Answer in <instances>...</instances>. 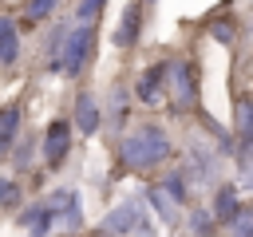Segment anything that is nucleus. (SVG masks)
I'll return each instance as SVG.
<instances>
[{
	"label": "nucleus",
	"instance_id": "nucleus-1",
	"mask_svg": "<svg viewBox=\"0 0 253 237\" xmlns=\"http://www.w3.org/2000/svg\"><path fill=\"white\" fill-rule=\"evenodd\" d=\"M170 154H174V142L158 122H142L130 134H123V142H119V158L126 170H154Z\"/></svg>",
	"mask_w": 253,
	"mask_h": 237
},
{
	"label": "nucleus",
	"instance_id": "nucleus-2",
	"mask_svg": "<svg viewBox=\"0 0 253 237\" xmlns=\"http://www.w3.org/2000/svg\"><path fill=\"white\" fill-rule=\"evenodd\" d=\"M91 43H95V32H91L87 24L71 28V32H67V40H63L59 59H55L51 67H55V71H63V75H79V71H83V63H87V55H91Z\"/></svg>",
	"mask_w": 253,
	"mask_h": 237
},
{
	"label": "nucleus",
	"instance_id": "nucleus-3",
	"mask_svg": "<svg viewBox=\"0 0 253 237\" xmlns=\"http://www.w3.org/2000/svg\"><path fill=\"white\" fill-rule=\"evenodd\" d=\"M174 111H190L198 103V79H194V67L186 59H174L170 63V87H166Z\"/></svg>",
	"mask_w": 253,
	"mask_h": 237
},
{
	"label": "nucleus",
	"instance_id": "nucleus-4",
	"mask_svg": "<svg viewBox=\"0 0 253 237\" xmlns=\"http://www.w3.org/2000/svg\"><path fill=\"white\" fill-rule=\"evenodd\" d=\"M103 233H150V221L142 217V205H138V198H130V201H123L119 209H111L107 213V221H103Z\"/></svg>",
	"mask_w": 253,
	"mask_h": 237
},
{
	"label": "nucleus",
	"instance_id": "nucleus-5",
	"mask_svg": "<svg viewBox=\"0 0 253 237\" xmlns=\"http://www.w3.org/2000/svg\"><path fill=\"white\" fill-rule=\"evenodd\" d=\"M67 150H71V122H67V118H55V122L47 126V134H43V158H47V166H51V170L63 166Z\"/></svg>",
	"mask_w": 253,
	"mask_h": 237
},
{
	"label": "nucleus",
	"instance_id": "nucleus-6",
	"mask_svg": "<svg viewBox=\"0 0 253 237\" xmlns=\"http://www.w3.org/2000/svg\"><path fill=\"white\" fill-rule=\"evenodd\" d=\"M166 87H170V63H154V67H146V71L138 75L134 95H138L142 103H158V99L166 95Z\"/></svg>",
	"mask_w": 253,
	"mask_h": 237
},
{
	"label": "nucleus",
	"instance_id": "nucleus-7",
	"mask_svg": "<svg viewBox=\"0 0 253 237\" xmlns=\"http://www.w3.org/2000/svg\"><path fill=\"white\" fill-rule=\"evenodd\" d=\"M47 205H51V213H55L67 229H79V225H83V213H79V198H75V190H55V194L47 198Z\"/></svg>",
	"mask_w": 253,
	"mask_h": 237
},
{
	"label": "nucleus",
	"instance_id": "nucleus-8",
	"mask_svg": "<svg viewBox=\"0 0 253 237\" xmlns=\"http://www.w3.org/2000/svg\"><path fill=\"white\" fill-rule=\"evenodd\" d=\"M55 221H59V217L51 213V205H47V201H36L32 209H24V213H20V225L28 229V237H47Z\"/></svg>",
	"mask_w": 253,
	"mask_h": 237
},
{
	"label": "nucleus",
	"instance_id": "nucleus-9",
	"mask_svg": "<svg viewBox=\"0 0 253 237\" xmlns=\"http://www.w3.org/2000/svg\"><path fill=\"white\" fill-rule=\"evenodd\" d=\"M138 32H142V8H138V4H126L123 20H119V28H115V43H119V47H134V43H138Z\"/></svg>",
	"mask_w": 253,
	"mask_h": 237
},
{
	"label": "nucleus",
	"instance_id": "nucleus-10",
	"mask_svg": "<svg viewBox=\"0 0 253 237\" xmlns=\"http://www.w3.org/2000/svg\"><path fill=\"white\" fill-rule=\"evenodd\" d=\"M146 201L154 205V213L162 217V225H178V201L170 198V190L158 182V186H150L146 190Z\"/></svg>",
	"mask_w": 253,
	"mask_h": 237
},
{
	"label": "nucleus",
	"instance_id": "nucleus-11",
	"mask_svg": "<svg viewBox=\"0 0 253 237\" xmlns=\"http://www.w3.org/2000/svg\"><path fill=\"white\" fill-rule=\"evenodd\" d=\"M99 122H103V115H99L95 95H79V99H75V126H79L83 134H95Z\"/></svg>",
	"mask_w": 253,
	"mask_h": 237
},
{
	"label": "nucleus",
	"instance_id": "nucleus-12",
	"mask_svg": "<svg viewBox=\"0 0 253 237\" xmlns=\"http://www.w3.org/2000/svg\"><path fill=\"white\" fill-rule=\"evenodd\" d=\"M16 55H20L16 20H12V16H4V20H0V63H4V67H12V63H16Z\"/></svg>",
	"mask_w": 253,
	"mask_h": 237
},
{
	"label": "nucleus",
	"instance_id": "nucleus-13",
	"mask_svg": "<svg viewBox=\"0 0 253 237\" xmlns=\"http://www.w3.org/2000/svg\"><path fill=\"white\" fill-rule=\"evenodd\" d=\"M210 213L221 221V225H229L237 213H241V205H237V194L229 190V186H221V190H213V205H210Z\"/></svg>",
	"mask_w": 253,
	"mask_h": 237
},
{
	"label": "nucleus",
	"instance_id": "nucleus-14",
	"mask_svg": "<svg viewBox=\"0 0 253 237\" xmlns=\"http://www.w3.org/2000/svg\"><path fill=\"white\" fill-rule=\"evenodd\" d=\"M16 130H20V107H4V122H0V150L4 154L16 150Z\"/></svg>",
	"mask_w": 253,
	"mask_h": 237
},
{
	"label": "nucleus",
	"instance_id": "nucleus-15",
	"mask_svg": "<svg viewBox=\"0 0 253 237\" xmlns=\"http://www.w3.org/2000/svg\"><path fill=\"white\" fill-rule=\"evenodd\" d=\"M213 166H217V158H213V154H206V150H194V154H190V166H186V174H190L194 182H210V178H213Z\"/></svg>",
	"mask_w": 253,
	"mask_h": 237
},
{
	"label": "nucleus",
	"instance_id": "nucleus-16",
	"mask_svg": "<svg viewBox=\"0 0 253 237\" xmlns=\"http://www.w3.org/2000/svg\"><path fill=\"white\" fill-rule=\"evenodd\" d=\"M237 170H241V186L253 190V138H241V146H237Z\"/></svg>",
	"mask_w": 253,
	"mask_h": 237
},
{
	"label": "nucleus",
	"instance_id": "nucleus-17",
	"mask_svg": "<svg viewBox=\"0 0 253 237\" xmlns=\"http://www.w3.org/2000/svg\"><path fill=\"white\" fill-rule=\"evenodd\" d=\"M225 229H229V237H253V205H241V213Z\"/></svg>",
	"mask_w": 253,
	"mask_h": 237
},
{
	"label": "nucleus",
	"instance_id": "nucleus-18",
	"mask_svg": "<svg viewBox=\"0 0 253 237\" xmlns=\"http://www.w3.org/2000/svg\"><path fill=\"white\" fill-rule=\"evenodd\" d=\"M237 138H253V103L249 99L237 103Z\"/></svg>",
	"mask_w": 253,
	"mask_h": 237
},
{
	"label": "nucleus",
	"instance_id": "nucleus-19",
	"mask_svg": "<svg viewBox=\"0 0 253 237\" xmlns=\"http://www.w3.org/2000/svg\"><path fill=\"white\" fill-rule=\"evenodd\" d=\"M55 8H59V0H28V4H24V16H28V20H47Z\"/></svg>",
	"mask_w": 253,
	"mask_h": 237
},
{
	"label": "nucleus",
	"instance_id": "nucleus-20",
	"mask_svg": "<svg viewBox=\"0 0 253 237\" xmlns=\"http://www.w3.org/2000/svg\"><path fill=\"white\" fill-rule=\"evenodd\" d=\"M103 4H107V0H79V12H75V20H79V24H91V20H99Z\"/></svg>",
	"mask_w": 253,
	"mask_h": 237
},
{
	"label": "nucleus",
	"instance_id": "nucleus-21",
	"mask_svg": "<svg viewBox=\"0 0 253 237\" xmlns=\"http://www.w3.org/2000/svg\"><path fill=\"white\" fill-rule=\"evenodd\" d=\"M190 221H194L198 237H213V233H210V229H213V221H217L213 213H206V209H194V213H190Z\"/></svg>",
	"mask_w": 253,
	"mask_h": 237
},
{
	"label": "nucleus",
	"instance_id": "nucleus-22",
	"mask_svg": "<svg viewBox=\"0 0 253 237\" xmlns=\"http://www.w3.org/2000/svg\"><path fill=\"white\" fill-rule=\"evenodd\" d=\"M0 194H4V205H8V209H16V201H20V186H16L12 178H4V186H0Z\"/></svg>",
	"mask_w": 253,
	"mask_h": 237
},
{
	"label": "nucleus",
	"instance_id": "nucleus-23",
	"mask_svg": "<svg viewBox=\"0 0 253 237\" xmlns=\"http://www.w3.org/2000/svg\"><path fill=\"white\" fill-rule=\"evenodd\" d=\"M210 32H213V40H221V43H233V24H213Z\"/></svg>",
	"mask_w": 253,
	"mask_h": 237
}]
</instances>
